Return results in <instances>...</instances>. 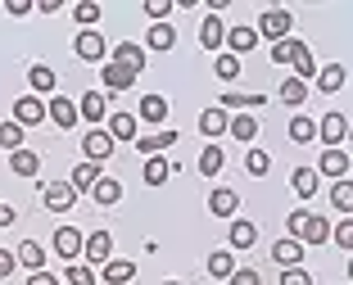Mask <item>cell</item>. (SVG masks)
I'll return each mask as SVG.
<instances>
[{
	"mask_svg": "<svg viewBox=\"0 0 353 285\" xmlns=\"http://www.w3.org/2000/svg\"><path fill=\"white\" fill-rule=\"evenodd\" d=\"M91 200L100 204V209H114V204L123 200V181H118V177H100L91 186Z\"/></svg>",
	"mask_w": 353,
	"mask_h": 285,
	"instance_id": "13",
	"label": "cell"
},
{
	"mask_svg": "<svg viewBox=\"0 0 353 285\" xmlns=\"http://www.w3.org/2000/svg\"><path fill=\"white\" fill-rule=\"evenodd\" d=\"M172 10H176V0H145V19H154V23H163Z\"/></svg>",
	"mask_w": 353,
	"mask_h": 285,
	"instance_id": "46",
	"label": "cell"
},
{
	"mask_svg": "<svg viewBox=\"0 0 353 285\" xmlns=\"http://www.w3.org/2000/svg\"><path fill=\"white\" fill-rule=\"evenodd\" d=\"M82 149H86V163H100V158L114 154V136H109L104 127H91V131L82 136Z\"/></svg>",
	"mask_w": 353,
	"mask_h": 285,
	"instance_id": "7",
	"label": "cell"
},
{
	"mask_svg": "<svg viewBox=\"0 0 353 285\" xmlns=\"http://www.w3.org/2000/svg\"><path fill=\"white\" fill-rule=\"evenodd\" d=\"M227 244H231V249H254V244H259V226L245 222V218H236V222H231V231H227Z\"/></svg>",
	"mask_w": 353,
	"mask_h": 285,
	"instance_id": "14",
	"label": "cell"
},
{
	"mask_svg": "<svg viewBox=\"0 0 353 285\" xmlns=\"http://www.w3.org/2000/svg\"><path fill=\"white\" fill-rule=\"evenodd\" d=\"M0 149H5V140H0Z\"/></svg>",
	"mask_w": 353,
	"mask_h": 285,
	"instance_id": "57",
	"label": "cell"
},
{
	"mask_svg": "<svg viewBox=\"0 0 353 285\" xmlns=\"http://www.w3.org/2000/svg\"><path fill=\"white\" fill-rule=\"evenodd\" d=\"M308 218H312L308 209H294L290 218H285V226H290V240H299V235H303V226H308Z\"/></svg>",
	"mask_w": 353,
	"mask_h": 285,
	"instance_id": "48",
	"label": "cell"
},
{
	"mask_svg": "<svg viewBox=\"0 0 353 285\" xmlns=\"http://www.w3.org/2000/svg\"><path fill=\"white\" fill-rule=\"evenodd\" d=\"M100 82L109 86V91H132L136 77L127 73V68H118V63H104V68H100Z\"/></svg>",
	"mask_w": 353,
	"mask_h": 285,
	"instance_id": "21",
	"label": "cell"
},
{
	"mask_svg": "<svg viewBox=\"0 0 353 285\" xmlns=\"http://www.w3.org/2000/svg\"><path fill=\"white\" fill-rule=\"evenodd\" d=\"M172 140H176V131H168V127H163V131H145V136H136V149H141L145 158H154L159 149H168Z\"/></svg>",
	"mask_w": 353,
	"mask_h": 285,
	"instance_id": "17",
	"label": "cell"
},
{
	"mask_svg": "<svg viewBox=\"0 0 353 285\" xmlns=\"http://www.w3.org/2000/svg\"><path fill=\"white\" fill-rule=\"evenodd\" d=\"M82 258L86 263H109V258H114V235L109 231H91L82 240Z\"/></svg>",
	"mask_w": 353,
	"mask_h": 285,
	"instance_id": "6",
	"label": "cell"
},
{
	"mask_svg": "<svg viewBox=\"0 0 353 285\" xmlns=\"http://www.w3.org/2000/svg\"><path fill=\"white\" fill-rule=\"evenodd\" d=\"M272 63H294V77H312L317 73V63H312V50L303 41H294V36H285V41L272 45Z\"/></svg>",
	"mask_w": 353,
	"mask_h": 285,
	"instance_id": "1",
	"label": "cell"
},
{
	"mask_svg": "<svg viewBox=\"0 0 353 285\" xmlns=\"http://www.w3.org/2000/svg\"><path fill=\"white\" fill-rule=\"evenodd\" d=\"M331 209L353 213V181H349V177H344V181H335V190H331Z\"/></svg>",
	"mask_w": 353,
	"mask_h": 285,
	"instance_id": "41",
	"label": "cell"
},
{
	"mask_svg": "<svg viewBox=\"0 0 353 285\" xmlns=\"http://www.w3.org/2000/svg\"><path fill=\"white\" fill-rule=\"evenodd\" d=\"M100 177H104V172H100V163H77V168H73V177H68V186H73L77 195H91V186H95Z\"/></svg>",
	"mask_w": 353,
	"mask_h": 285,
	"instance_id": "16",
	"label": "cell"
},
{
	"mask_svg": "<svg viewBox=\"0 0 353 285\" xmlns=\"http://www.w3.org/2000/svg\"><path fill=\"white\" fill-rule=\"evenodd\" d=\"M227 136H236L240 145H250V140L259 136V118H254V114H236V118L227 123Z\"/></svg>",
	"mask_w": 353,
	"mask_h": 285,
	"instance_id": "18",
	"label": "cell"
},
{
	"mask_svg": "<svg viewBox=\"0 0 353 285\" xmlns=\"http://www.w3.org/2000/svg\"><path fill=\"white\" fill-rule=\"evenodd\" d=\"M141 177H145V186H163L168 177H172V163H168V158H145V172H141Z\"/></svg>",
	"mask_w": 353,
	"mask_h": 285,
	"instance_id": "32",
	"label": "cell"
},
{
	"mask_svg": "<svg viewBox=\"0 0 353 285\" xmlns=\"http://www.w3.org/2000/svg\"><path fill=\"white\" fill-rule=\"evenodd\" d=\"M290 140H294V145H308V140H317V123H308L303 114H294V118H290Z\"/></svg>",
	"mask_w": 353,
	"mask_h": 285,
	"instance_id": "36",
	"label": "cell"
},
{
	"mask_svg": "<svg viewBox=\"0 0 353 285\" xmlns=\"http://www.w3.org/2000/svg\"><path fill=\"white\" fill-rule=\"evenodd\" d=\"M14 258H19V263L28 267V272H41V267H46V249H41V244H37V240H23Z\"/></svg>",
	"mask_w": 353,
	"mask_h": 285,
	"instance_id": "27",
	"label": "cell"
},
{
	"mask_svg": "<svg viewBox=\"0 0 353 285\" xmlns=\"http://www.w3.org/2000/svg\"><path fill=\"white\" fill-rule=\"evenodd\" d=\"M317 136L326 140V149H340L344 136H349V118L344 114H326L322 123H317Z\"/></svg>",
	"mask_w": 353,
	"mask_h": 285,
	"instance_id": "8",
	"label": "cell"
},
{
	"mask_svg": "<svg viewBox=\"0 0 353 285\" xmlns=\"http://www.w3.org/2000/svg\"><path fill=\"white\" fill-rule=\"evenodd\" d=\"M82 240H86L82 231H73V226H59L50 244H54V253H59V258H68V263H77V253H82Z\"/></svg>",
	"mask_w": 353,
	"mask_h": 285,
	"instance_id": "11",
	"label": "cell"
},
{
	"mask_svg": "<svg viewBox=\"0 0 353 285\" xmlns=\"http://www.w3.org/2000/svg\"><path fill=\"white\" fill-rule=\"evenodd\" d=\"M46 118H50L59 131H73V127H77V100H68V95H50V100H46Z\"/></svg>",
	"mask_w": 353,
	"mask_h": 285,
	"instance_id": "3",
	"label": "cell"
},
{
	"mask_svg": "<svg viewBox=\"0 0 353 285\" xmlns=\"http://www.w3.org/2000/svg\"><path fill=\"white\" fill-rule=\"evenodd\" d=\"M136 276V263H127V258H109V263H104V281L109 285H127Z\"/></svg>",
	"mask_w": 353,
	"mask_h": 285,
	"instance_id": "31",
	"label": "cell"
},
{
	"mask_svg": "<svg viewBox=\"0 0 353 285\" xmlns=\"http://www.w3.org/2000/svg\"><path fill=\"white\" fill-rule=\"evenodd\" d=\"M145 45H150V50H159V54L172 50V45H176V28H168V23H154V28L145 32Z\"/></svg>",
	"mask_w": 353,
	"mask_h": 285,
	"instance_id": "22",
	"label": "cell"
},
{
	"mask_svg": "<svg viewBox=\"0 0 353 285\" xmlns=\"http://www.w3.org/2000/svg\"><path fill=\"white\" fill-rule=\"evenodd\" d=\"M326 240H331V222H326V218H308V226H303L299 244L308 249V244H326Z\"/></svg>",
	"mask_w": 353,
	"mask_h": 285,
	"instance_id": "29",
	"label": "cell"
},
{
	"mask_svg": "<svg viewBox=\"0 0 353 285\" xmlns=\"http://www.w3.org/2000/svg\"><path fill=\"white\" fill-rule=\"evenodd\" d=\"M10 172H19V177H37V172H41V154H37V149H14V154H10Z\"/></svg>",
	"mask_w": 353,
	"mask_h": 285,
	"instance_id": "19",
	"label": "cell"
},
{
	"mask_svg": "<svg viewBox=\"0 0 353 285\" xmlns=\"http://www.w3.org/2000/svg\"><path fill=\"white\" fill-rule=\"evenodd\" d=\"M227 45H231V54H245V50L259 45V32L254 28H227Z\"/></svg>",
	"mask_w": 353,
	"mask_h": 285,
	"instance_id": "30",
	"label": "cell"
},
{
	"mask_svg": "<svg viewBox=\"0 0 353 285\" xmlns=\"http://www.w3.org/2000/svg\"><path fill=\"white\" fill-rule=\"evenodd\" d=\"M77 114L86 118V123H104V114H109V105H104L100 91H86L82 100H77Z\"/></svg>",
	"mask_w": 353,
	"mask_h": 285,
	"instance_id": "20",
	"label": "cell"
},
{
	"mask_svg": "<svg viewBox=\"0 0 353 285\" xmlns=\"http://www.w3.org/2000/svg\"><path fill=\"white\" fill-rule=\"evenodd\" d=\"M236 209H240V195L231 186H218L208 195V213H213V218H236Z\"/></svg>",
	"mask_w": 353,
	"mask_h": 285,
	"instance_id": "12",
	"label": "cell"
},
{
	"mask_svg": "<svg viewBox=\"0 0 353 285\" xmlns=\"http://www.w3.org/2000/svg\"><path fill=\"white\" fill-rule=\"evenodd\" d=\"M281 285H312V276L303 272V267H285V272H281Z\"/></svg>",
	"mask_w": 353,
	"mask_h": 285,
	"instance_id": "50",
	"label": "cell"
},
{
	"mask_svg": "<svg viewBox=\"0 0 353 285\" xmlns=\"http://www.w3.org/2000/svg\"><path fill=\"white\" fill-rule=\"evenodd\" d=\"M0 140H5V149H23V127L19 123H0Z\"/></svg>",
	"mask_w": 353,
	"mask_h": 285,
	"instance_id": "43",
	"label": "cell"
},
{
	"mask_svg": "<svg viewBox=\"0 0 353 285\" xmlns=\"http://www.w3.org/2000/svg\"><path fill=\"white\" fill-rule=\"evenodd\" d=\"M163 285H181V281H163Z\"/></svg>",
	"mask_w": 353,
	"mask_h": 285,
	"instance_id": "56",
	"label": "cell"
},
{
	"mask_svg": "<svg viewBox=\"0 0 353 285\" xmlns=\"http://www.w3.org/2000/svg\"><path fill=\"white\" fill-rule=\"evenodd\" d=\"M14 218H19V213H14V209H10V204H5V209H0V226H10V222H14Z\"/></svg>",
	"mask_w": 353,
	"mask_h": 285,
	"instance_id": "55",
	"label": "cell"
},
{
	"mask_svg": "<svg viewBox=\"0 0 353 285\" xmlns=\"http://www.w3.org/2000/svg\"><path fill=\"white\" fill-rule=\"evenodd\" d=\"M5 10H10L14 19H23V14H32V0H10V5H5Z\"/></svg>",
	"mask_w": 353,
	"mask_h": 285,
	"instance_id": "54",
	"label": "cell"
},
{
	"mask_svg": "<svg viewBox=\"0 0 353 285\" xmlns=\"http://www.w3.org/2000/svg\"><path fill=\"white\" fill-rule=\"evenodd\" d=\"M281 100H285L290 109H299L303 100H308V86H303L299 77H285V82H281Z\"/></svg>",
	"mask_w": 353,
	"mask_h": 285,
	"instance_id": "39",
	"label": "cell"
},
{
	"mask_svg": "<svg viewBox=\"0 0 353 285\" xmlns=\"http://www.w3.org/2000/svg\"><path fill=\"white\" fill-rule=\"evenodd\" d=\"M222 163H227V154H222V145H204V154H199V172L204 177H218Z\"/></svg>",
	"mask_w": 353,
	"mask_h": 285,
	"instance_id": "35",
	"label": "cell"
},
{
	"mask_svg": "<svg viewBox=\"0 0 353 285\" xmlns=\"http://www.w3.org/2000/svg\"><path fill=\"white\" fill-rule=\"evenodd\" d=\"M73 50H77V59H86V63H100L104 54H109V45H104V36H100L95 28H86V32H77Z\"/></svg>",
	"mask_w": 353,
	"mask_h": 285,
	"instance_id": "5",
	"label": "cell"
},
{
	"mask_svg": "<svg viewBox=\"0 0 353 285\" xmlns=\"http://www.w3.org/2000/svg\"><path fill=\"white\" fill-rule=\"evenodd\" d=\"M213 73H218L222 77V82H236V77H240V59H236V54H218V63H213Z\"/></svg>",
	"mask_w": 353,
	"mask_h": 285,
	"instance_id": "42",
	"label": "cell"
},
{
	"mask_svg": "<svg viewBox=\"0 0 353 285\" xmlns=\"http://www.w3.org/2000/svg\"><path fill=\"white\" fill-rule=\"evenodd\" d=\"M259 105H263V95H240V91H231V95H222V105H218V109H236V114H254Z\"/></svg>",
	"mask_w": 353,
	"mask_h": 285,
	"instance_id": "34",
	"label": "cell"
},
{
	"mask_svg": "<svg viewBox=\"0 0 353 285\" xmlns=\"http://www.w3.org/2000/svg\"><path fill=\"white\" fill-rule=\"evenodd\" d=\"M68 285H95V272L86 263H68V276H63Z\"/></svg>",
	"mask_w": 353,
	"mask_h": 285,
	"instance_id": "44",
	"label": "cell"
},
{
	"mask_svg": "<svg viewBox=\"0 0 353 285\" xmlns=\"http://www.w3.org/2000/svg\"><path fill=\"white\" fill-rule=\"evenodd\" d=\"M0 209H5V200H0Z\"/></svg>",
	"mask_w": 353,
	"mask_h": 285,
	"instance_id": "58",
	"label": "cell"
},
{
	"mask_svg": "<svg viewBox=\"0 0 353 285\" xmlns=\"http://www.w3.org/2000/svg\"><path fill=\"white\" fill-rule=\"evenodd\" d=\"M28 285H59V276H50V272L41 267V272H32V276H28Z\"/></svg>",
	"mask_w": 353,
	"mask_h": 285,
	"instance_id": "53",
	"label": "cell"
},
{
	"mask_svg": "<svg viewBox=\"0 0 353 285\" xmlns=\"http://www.w3.org/2000/svg\"><path fill=\"white\" fill-rule=\"evenodd\" d=\"M312 172H326V177L344 181V177H349V154H344V149H326V154H322V163H317Z\"/></svg>",
	"mask_w": 353,
	"mask_h": 285,
	"instance_id": "15",
	"label": "cell"
},
{
	"mask_svg": "<svg viewBox=\"0 0 353 285\" xmlns=\"http://www.w3.org/2000/svg\"><path fill=\"white\" fill-rule=\"evenodd\" d=\"M227 123H231L227 109H204V114H199V131H204V136H222Z\"/></svg>",
	"mask_w": 353,
	"mask_h": 285,
	"instance_id": "24",
	"label": "cell"
},
{
	"mask_svg": "<svg viewBox=\"0 0 353 285\" xmlns=\"http://www.w3.org/2000/svg\"><path fill=\"white\" fill-rule=\"evenodd\" d=\"M41 204L50 213H68V209H77V190L68 186V181H50V186L41 190Z\"/></svg>",
	"mask_w": 353,
	"mask_h": 285,
	"instance_id": "4",
	"label": "cell"
},
{
	"mask_svg": "<svg viewBox=\"0 0 353 285\" xmlns=\"http://www.w3.org/2000/svg\"><path fill=\"white\" fill-rule=\"evenodd\" d=\"M109 136L114 140H136V118L132 114H114L109 118Z\"/></svg>",
	"mask_w": 353,
	"mask_h": 285,
	"instance_id": "38",
	"label": "cell"
},
{
	"mask_svg": "<svg viewBox=\"0 0 353 285\" xmlns=\"http://www.w3.org/2000/svg\"><path fill=\"white\" fill-rule=\"evenodd\" d=\"M344 82H349V73H344V63H331V68H322V73H317V86H322L326 95H331V91H340Z\"/></svg>",
	"mask_w": 353,
	"mask_h": 285,
	"instance_id": "37",
	"label": "cell"
},
{
	"mask_svg": "<svg viewBox=\"0 0 353 285\" xmlns=\"http://www.w3.org/2000/svg\"><path fill=\"white\" fill-rule=\"evenodd\" d=\"M227 281H231V285H263V276H259V267H236Z\"/></svg>",
	"mask_w": 353,
	"mask_h": 285,
	"instance_id": "49",
	"label": "cell"
},
{
	"mask_svg": "<svg viewBox=\"0 0 353 285\" xmlns=\"http://www.w3.org/2000/svg\"><path fill=\"white\" fill-rule=\"evenodd\" d=\"M272 258H276L281 267H299L303 263V244L299 240H281V244H272Z\"/></svg>",
	"mask_w": 353,
	"mask_h": 285,
	"instance_id": "28",
	"label": "cell"
},
{
	"mask_svg": "<svg viewBox=\"0 0 353 285\" xmlns=\"http://www.w3.org/2000/svg\"><path fill=\"white\" fill-rule=\"evenodd\" d=\"M14 267H19V258H14L10 249H0V281H5V276H10Z\"/></svg>",
	"mask_w": 353,
	"mask_h": 285,
	"instance_id": "52",
	"label": "cell"
},
{
	"mask_svg": "<svg viewBox=\"0 0 353 285\" xmlns=\"http://www.w3.org/2000/svg\"><path fill=\"white\" fill-rule=\"evenodd\" d=\"M231 272H236V258H231V249H213V253H208V276H213V281H227Z\"/></svg>",
	"mask_w": 353,
	"mask_h": 285,
	"instance_id": "26",
	"label": "cell"
},
{
	"mask_svg": "<svg viewBox=\"0 0 353 285\" xmlns=\"http://www.w3.org/2000/svg\"><path fill=\"white\" fill-rule=\"evenodd\" d=\"M245 168H250V177H263V172L272 168V158H268V149H250V158H245Z\"/></svg>",
	"mask_w": 353,
	"mask_h": 285,
	"instance_id": "45",
	"label": "cell"
},
{
	"mask_svg": "<svg viewBox=\"0 0 353 285\" xmlns=\"http://www.w3.org/2000/svg\"><path fill=\"white\" fill-rule=\"evenodd\" d=\"M335 244H340V249L353 244V222H340V226H335Z\"/></svg>",
	"mask_w": 353,
	"mask_h": 285,
	"instance_id": "51",
	"label": "cell"
},
{
	"mask_svg": "<svg viewBox=\"0 0 353 285\" xmlns=\"http://www.w3.org/2000/svg\"><path fill=\"white\" fill-rule=\"evenodd\" d=\"M28 82H32V91H37V95H41V91H54V68L32 63V68H28Z\"/></svg>",
	"mask_w": 353,
	"mask_h": 285,
	"instance_id": "40",
	"label": "cell"
},
{
	"mask_svg": "<svg viewBox=\"0 0 353 285\" xmlns=\"http://www.w3.org/2000/svg\"><path fill=\"white\" fill-rule=\"evenodd\" d=\"M141 118H145L150 127H159L168 118V100L163 95H145V100H141Z\"/></svg>",
	"mask_w": 353,
	"mask_h": 285,
	"instance_id": "33",
	"label": "cell"
},
{
	"mask_svg": "<svg viewBox=\"0 0 353 285\" xmlns=\"http://www.w3.org/2000/svg\"><path fill=\"white\" fill-rule=\"evenodd\" d=\"M290 28H294V14L290 10H268L254 32H259V36H268V41L276 45V41H285V36H290Z\"/></svg>",
	"mask_w": 353,
	"mask_h": 285,
	"instance_id": "2",
	"label": "cell"
},
{
	"mask_svg": "<svg viewBox=\"0 0 353 285\" xmlns=\"http://www.w3.org/2000/svg\"><path fill=\"white\" fill-rule=\"evenodd\" d=\"M145 59H150V54H145V45H136V41H123V45H114V63H118V68H127V73H141V68H145Z\"/></svg>",
	"mask_w": 353,
	"mask_h": 285,
	"instance_id": "10",
	"label": "cell"
},
{
	"mask_svg": "<svg viewBox=\"0 0 353 285\" xmlns=\"http://www.w3.org/2000/svg\"><path fill=\"white\" fill-rule=\"evenodd\" d=\"M46 118V100H37V95H19L14 100V123L19 127H37Z\"/></svg>",
	"mask_w": 353,
	"mask_h": 285,
	"instance_id": "9",
	"label": "cell"
},
{
	"mask_svg": "<svg viewBox=\"0 0 353 285\" xmlns=\"http://www.w3.org/2000/svg\"><path fill=\"white\" fill-rule=\"evenodd\" d=\"M73 14H77V23H82V32H86L95 19H100V5H95V0H82V5H77Z\"/></svg>",
	"mask_w": 353,
	"mask_h": 285,
	"instance_id": "47",
	"label": "cell"
},
{
	"mask_svg": "<svg viewBox=\"0 0 353 285\" xmlns=\"http://www.w3.org/2000/svg\"><path fill=\"white\" fill-rule=\"evenodd\" d=\"M290 190L299 195V200H312V195H317V172L312 168H294L290 172Z\"/></svg>",
	"mask_w": 353,
	"mask_h": 285,
	"instance_id": "23",
	"label": "cell"
},
{
	"mask_svg": "<svg viewBox=\"0 0 353 285\" xmlns=\"http://www.w3.org/2000/svg\"><path fill=\"white\" fill-rule=\"evenodd\" d=\"M222 36H227L222 19H218V14H208V19H204V28H199V45H204V50H218V45H222Z\"/></svg>",
	"mask_w": 353,
	"mask_h": 285,
	"instance_id": "25",
	"label": "cell"
}]
</instances>
